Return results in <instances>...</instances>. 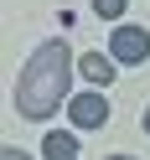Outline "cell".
Returning a JSON list of instances; mask_svg holds the SVG:
<instances>
[{
	"label": "cell",
	"instance_id": "52a82bcc",
	"mask_svg": "<svg viewBox=\"0 0 150 160\" xmlns=\"http://www.w3.org/2000/svg\"><path fill=\"white\" fill-rule=\"evenodd\" d=\"M0 160H31V155H26V150H16V145H5V150H0Z\"/></svg>",
	"mask_w": 150,
	"mask_h": 160
},
{
	"label": "cell",
	"instance_id": "3957f363",
	"mask_svg": "<svg viewBox=\"0 0 150 160\" xmlns=\"http://www.w3.org/2000/svg\"><path fill=\"white\" fill-rule=\"evenodd\" d=\"M67 119H73L78 129L109 124V98H104V93H73V98H67Z\"/></svg>",
	"mask_w": 150,
	"mask_h": 160
},
{
	"label": "cell",
	"instance_id": "6da1fadb",
	"mask_svg": "<svg viewBox=\"0 0 150 160\" xmlns=\"http://www.w3.org/2000/svg\"><path fill=\"white\" fill-rule=\"evenodd\" d=\"M73 88V47L67 42H42L26 57L16 78V114L21 119H52Z\"/></svg>",
	"mask_w": 150,
	"mask_h": 160
},
{
	"label": "cell",
	"instance_id": "277c9868",
	"mask_svg": "<svg viewBox=\"0 0 150 160\" xmlns=\"http://www.w3.org/2000/svg\"><path fill=\"white\" fill-rule=\"evenodd\" d=\"M78 72H83L93 88H109V83H114V57H104V52H83V57H78Z\"/></svg>",
	"mask_w": 150,
	"mask_h": 160
},
{
	"label": "cell",
	"instance_id": "7a4b0ae2",
	"mask_svg": "<svg viewBox=\"0 0 150 160\" xmlns=\"http://www.w3.org/2000/svg\"><path fill=\"white\" fill-rule=\"evenodd\" d=\"M109 57L114 62H145L150 57V31L145 26H114V36H109Z\"/></svg>",
	"mask_w": 150,
	"mask_h": 160
},
{
	"label": "cell",
	"instance_id": "9c48e42d",
	"mask_svg": "<svg viewBox=\"0 0 150 160\" xmlns=\"http://www.w3.org/2000/svg\"><path fill=\"white\" fill-rule=\"evenodd\" d=\"M114 160H129V155H114Z\"/></svg>",
	"mask_w": 150,
	"mask_h": 160
},
{
	"label": "cell",
	"instance_id": "ba28073f",
	"mask_svg": "<svg viewBox=\"0 0 150 160\" xmlns=\"http://www.w3.org/2000/svg\"><path fill=\"white\" fill-rule=\"evenodd\" d=\"M145 134H150V108H145Z\"/></svg>",
	"mask_w": 150,
	"mask_h": 160
},
{
	"label": "cell",
	"instance_id": "8992f818",
	"mask_svg": "<svg viewBox=\"0 0 150 160\" xmlns=\"http://www.w3.org/2000/svg\"><path fill=\"white\" fill-rule=\"evenodd\" d=\"M93 11L104 16V21H119V16H124V0H93Z\"/></svg>",
	"mask_w": 150,
	"mask_h": 160
},
{
	"label": "cell",
	"instance_id": "5b68a950",
	"mask_svg": "<svg viewBox=\"0 0 150 160\" xmlns=\"http://www.w3.org/2000/svg\"><path fill=\"white\" fill-rule=\"evenodd\" d=\"M42 150H47V160H78V139L62 134V129H57V134H47Z\"/></svg>",
	"mask_w": 150,
	"mask_h": 160
}]
</instances>
